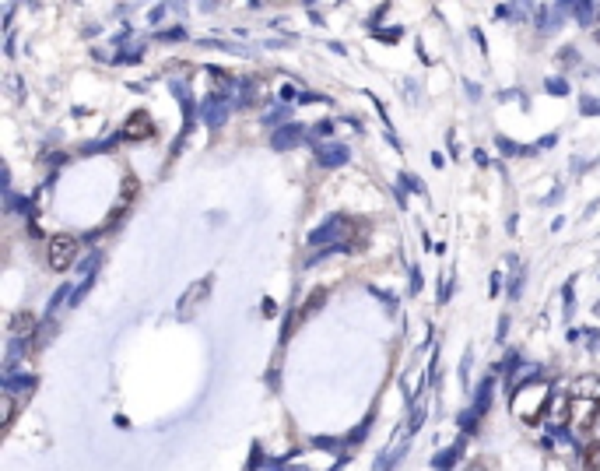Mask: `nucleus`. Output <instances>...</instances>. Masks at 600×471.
Returning a JSON list of instances; mask_svg holds the SVG:
<instances>
[{
    "instance_id": "1",
    "label": "nucleus",
    "mask_w": 600,
    "mask_h": 471,
    "mask_svg": "<svg viewBox=\"0 0 600 471\" xmlns=\"http://www.w3.org/2000/svg\"><path fill=\"white\" fill-rule=\"evenodd\" d=\"M78 240L74 235H67V232H60V235H53L50 240V247H46V264L53 268V271H67L71 264H74V257H78Z\"/></svg>"
},
{
    "instance_id": "2",
    "label": "nucleus",
    "mask_w": 600,
    "mask_h": 471,
    "mask_svg": "<svg viewBox=\"0 0 600 471\" xmlns=\"http://www.w3.org/2000/svg\"><path fill=\"white\" fill-rule=\"evenodd\" d=\"M232 99L228 95H221V92H214V95H207L200 106H197V116L207 123V127H225V120H228V106Z\"/></svg>"
},
{
    "instance_id": "3",
    "label": "nucleus",
    "mask_w": 600,
    "mask_h": 471,
    "mask_svg": "<svg viewBox=\"0 0 600 471\" xmlns=\"http://www.w3.org/2000/svg\"><path fill=\"white\" fill-rule=\"evenodd\" d=\"M302 141H309V127H298V123H284V127H277L270 134V148L274 151H291Z\"/></svg>"
},
{
    "instance_id": "4",
    "label": "nucleus",
    "mask_w": 600,
    "mask_h": 471,
    "mask_svg": "<svg viewBox=\"0 0 600 471\" xmlns=\"http://www.w3.org/2000/svg\"><path fill=\"white\" fill-rule=\"evenodd\" d=\"M123 141H148V137H155V120L144 113V109H137V113H130V120L123 123V134H120Z\"/></svg>"
},
{
    "instance_id": "5",
    "label": "nucleus",
    "mask_w": 600,
    "mask_h": 471,
    "mask_svg": "<svg viewBox=\"0 0 600 471\" xmlns=\"http://www.w3.org/2000/svg\"><path fill=\"white\" fill-rule=\"evenodd\" d=\"M313 155H316V162H320L323 169H341V165H348L351 148H348V144L330 141V144H316V148H313Z\"/></svg>"
},
{
    "instance_id": "6",
    "label": "nucleus",
    "mask_w": 600,
    "mask_h": 471,
    "mask_svg": "<svg viewBox=\"0 0 600 471\" xmlns=\"http://www.w3.org/2000/svg\"><path fill=\"white\" fill-rule=\"evenodd\" d=\"M344 225H348V221H344L341 214H330V218H327L323 225H316V228L309 232V240H306V243H309V247H323V243H334L337 235H341V228H344Z\"/></svg>"
},
{
    "instance_id": "7",
    "label": "nucleus",
    "mask_w": 600,
    "mask_h": 471,
    "mask_svg": "<svg viewBox=\"0 0 600 471\" xmlns=\"http://www.w3.org/2000/svg\"><path fill=\"white\" fill-rule=\"evenodd\" d=\"M211 282H214V278L207 275V278H200L197 285H190V289H186V296H183V303H179V310H176V313H179V320H190L193 303H204V296L211 292Z\"/></svg>"
},
{
    "instance_id": "8",
    "label": "nucleus",
    "mask_w": 600,
    "mask_h": 471,
    "mask_svg": "<svg viewBox=\"0 0 600 471\" xmlns=\"http://www.w3.org/2000/svg\"><path fill=\"white\" fill-rule=\"evenodd\" d=\"M463 446H467V439H456L453 446H446V450H439V453L432 457V467H435V471H449V467L456 464V457L463 453Z\"/></svg>"
},
{
    "instance_id": "9",
    "label": "nucleus",
    "mask_w": 600,
    "mask_h": 471,
    "mask_svg": "<svg viewBox=\"0 0 600 471\" xmlns=\"http://www.w3.org/2000/svg\"><path fill=\"white\" fill-rule=\"evenodd\" d=\"M491 394H495V380L488 376V380H481V387H477V394H474V411H477V415H484V411L491 408Z\"/></svg>"
},
{
    "instance_id": "10",
    "label": "nucleus",
    "mask_w": 600,
    "mask_h": 471,
    "mask_svg": "<svg viewBox=\"0 0 600 471\" xmlns=\"http://www.w3.org/2000/svg\"><path fill=\"white\" fill-rule=\"evenodd\" d=\"M575 397H589V401H600V380L596 376H582L575 383Z\"/></svg>"
},
{
    "instance_id": "11",
    "label": "nucleus",
    "mask_w": 600,
    "mask_h": 471,
    "mask_svg": "<svg viewBox=\"0 0 600 471\" xmlns=\"http://www.w3.org/2000/svg\"><path fill=\"white\" fill-rule=\"evenodd\" d=\"M323 303H327V289H313V292H309V299H306V306H302V313H298V320L313 317V313H316Z\"/></svg>"
},
{
    "instance_id": "12",
    "label": "nucleus",
    "mask_w": 600,
    "mask_h": 471,
    "mask_svg": "<svg viewBox=\"0 0 600 471\" xmlns=\"http://www.w3.org/2000/svg\"><path fill=\"white\" fill-rule=\"evenodd\" d=\"M288 116H291V106L284 102V106H274L270 113H263V123H267V127H284Z\"/></svg>"
},
{
    "instance_id": "13",
    "label": "nucleus",
    "mask_w": 600,
    "mask_h": 471,
    "mask_svg": "<svg viewBox=\"0 0 600 471\" xmlns=\"http://www.w3.org/2000/svg\"><path fill=\"white\" fill-rule=\"evenodd\" d=\"M36 387V376L32 373H25V376H8L4 380V390L8 394H15V390H32Z\"/></svg>"
},
{
    "instance_id": "14",
    "label": "nucleus",
    "mask_w": 600,
    "mask_h": 471,
    "mask_svg": "<svg viewBox=\"0 0 600 471\" xmlns=\"http://www.w3.org/2000/svg\"><path fill=\"white\" fill-rule=\"evenodd\" d=\"M11 331H15L18 338H22V334H32V331H36V317H32V313H18V317L11 320Z\"/></svg>"
},
{
    "instance_id": "15",
    "label": "nucleus",
    "mask_w": 600,
    "mask_h": 471,
    "mask_svg": "<svg viewBox=\"0 0 600 471\" xmlns=\"http://www.w3.org/2000/svg\"><path fill=\"white\" fill-rule=\"evenodd\" d=\"M25 348H29V341H25V338H15V341H11V348H8V369H15V366L22 362Z\"/></svg>"
},
{
    "instance_id": "16",
    "label": "nucleus",
    "mask_w": 600,
    "mask_h": 471,
    "mask_svg": "<svg viewBox=\"0 0 600 471\" xmlns=\"http://www.w3.org/2000/svg\"><path fill=\"white\" fill-rule=\"evenodd\" d=\"M523 282H526V268H519V264H516L512 282H509V299H519V296H523Z\"/></svg>"
},
{
    "instance_id": "17",
    "label": "nucleus",
    "mask_w": 600,
    "mask_h": 471,
    "mask_svg": "<svg viewBox=\"0 0 600 471\" xmlns=\"http://www.w3.org/2000/svg\"><path fill=\"white\" fill-rule=\"evenodd\" d=\"M568 11H572V15L579 18V25H589V22H593V11H596V8H593V4H579V0H575V4H568Z\"/></svg>"
},
{
    "instance_id": "18",
    "label": "nucleus",
    "mask_w": 600,
    "mask_h": 471,
    "mask_svg": "<svg viewBox=\"0 0 600 471\" xmlns=\"http://www.w3.org/2000/svg\"><path fill=\"white\" fill-rule=\"evenodd\" d=\"M330 134H334V123H330V120H320V123L309 130V144L316 148V141H323V137H330Z\"/></svg>"
},
{
    "instance_id": "19",
    "label": "nucleus",
    "mask_w": 600,
    "mask_h": 471,
    "mask_svg": "<svg viewBox=\"0 0 600 471\" xmlns=\"http://www.w3.org/2000/svg\"><path fill=\"white\" fill-rule=\"evenodd\" d=\"M456 422H460V429H463V436H470V432L477 429V422H481V415H477L474 408H467V411H463V415H460Z\"/></svg>"
},
{
    "instance_id": "20",
    "label": "nucleus",
    "mask_w": 600,
    "mask_h": 471,
    "mask_svg": "<svg viewBox=\"0 0 600 471\" xmlns=\"http://www.w3.org/2000/svg\"><path fill=\"white\" fill-rule=\"evenodd\" d=\"M544 92L547 95H568V81L565 78H547L544 81Z\"/></svg>"
},
{
    "instance_id": "21",
    "label": "nucleus",
    "mask_w": 600,
    "mask_h": 471,
    "mask_svg": "<svg viewBox=\"0 0 600 471\" xmlns=\"http://www.w3.org/2000/svg\"><path fill=\"white\" fill-rule=\"evenodd\" d=\"M344 443H348V439H334V436H316V439H313V446H320V450H330V453H337Z\"/></svg>"
},
{
    "instance_id": "22",
    "label": "nucleus",
    "mask_w": 600,
    "mask_h": 471,
    "mask_svg": "<svg viewBox=\"0 0 600 471\" xmlns=\"http://www.w3.org/2000/svg\"><path fill=\"white\" fill-rule=\"evenodd\" d=\"M267 460H263V446L260 443H253V450H249V460H246V471H260Z\"/></svg>"
},
{
    "instance_id": "23",
    "label": "nucleus",
    "mask_w": 600,
    "mask_h": 471,
    "mask_svg": "<svg viewBox=\"0 0 600 471\" xmlns=\"http://www.w3.org/2000/svg\"><path fill=\"white\" fill-rule=\"evenodd\" d=\"M67 296H71V285H60V289L53 292V299H50V306H46V317H53V313H57V306H60V303H64Z\"/></svg>"
},
{
    "instance_id": "24",
    "label": "nucleus",
    "mask_w": 600,
    "mask_h": 471,
    "mask_svg": "<svg viewBox=\"0 0 600 471\" xmlns=\"http://www.w3.org/2000/svg\"><path fill=\"white\" fill-rule=\"evenodd\" d=\"M369 429H372V415H365V422H358V425L348 432V443H362V436H365Z\"/></svg>"
},
{
    "instance_id": "25",
    "label": "nucleus",
    "mask_w": 600,
    "mask_h": 471,
    "mask_svg": "<svg viewBox=\"0 0 600 471\" xmlns=\"http://www.w3.org/2000/svg\"><path fill=\"white\" fill-rule=\"evenodd\" d=\"M579 113H582V116H600V99L582 95V99H579Z\"/></svg>"
},
{
    "instance_id": "26",
    "label": "nucleus",
    "mask_w": 600,
    "mask_h": 471,
    "mask_svg": "<svg viewBox=\"0 0 600 471\" xmlns=\"http://www.w3.org/2000/svg\"><path fill=\"white\" fill-rule=\"evenodd\" d=\"M99 261H102V254H99V250H92V254H88V261L81 264V275H85V278H95V268H99Z\"/></svg>"
},
{
    "instance_id": "27",
    "label": "nucleus",
    "mask_w": 600,
    "mask_h": 471,
    "mask_svg": "<svg viewBox=\"0 0 600 471\" xmlns=\"http://www.w3.org/2000/svg\"><path fill=\"white\" fill-rule=\"evenodd\" d=\"M421 422H425V408H421L418 401H411V432H418Z\"/></svg>"
},
{
    "instance_id": "28",
    "label": "nucleus",
    "mask_w": 600,
    "mask_h": 471,
    "mask_svg": "<svg viewBox=\"0 0 600 471\" xmlns=\"http://www.w3.org/2000/svg\"><path fill=\"white\" fill-rule=\"evenodd\" d=\"M586 471H600V443H593L586 450Z\"/></svg>"
},
{
    "instance_id": "29",
    "label": "nucleus",
    "mask_w": 600,
    "mask_h": 471,
    "mask_svg": "<svg viewBox=\"0 0 600 471\" xmlns=\"http://www.w3.org/2000/svg\"><path fill=\"white\" fill-rule=\"evenodd\" d=\"M372 36H376V39H383V43H397V39H400V36H404V32H400V29H397V25H393V29H376V32H372Z\"/></svg>"
},
{
    "instance_id": "30",
    "label": "nucleus",
    "mask_w": 600,
    "mask_h": 471,
    "mask_svg": "<svg viewBox=\"0 0 600 471\" xmlns=\"http://www.w3.org/2000/svg\"><path fill=\"white\" fill-rule=\"evenodd\" d=\"M498 148H502V155H526V148H523V144L505 141V137H498Z\"/></svg>"
},
{
    "instance_id": "31",
    "label": "nucleus",
    "mask_w": 600,
    "mask_h": 471,
    "mask_svg": "<svg viewBox=\"0 0 600 471\" xmlns=\"http://www.w3.org/2000/svg\"><path fill=\"white\" fill-rule=\"evenodd\" d=\"M369 292H372V296H379L386 310H397V306H400V299H397V296H390V292H383V289H369Z\"/></svg>"
},
{
    "instance_id": "32",
    "label": "nucleus",
    "mask_w": 600,
    "mask_h": 471,
    "mask_svg": "<svg viewBox=\"0 0 600 471\" xmlns=\"http://www.w3.org/2000/svg\"><path fill=\"white\" fill-rule=\"evenodd\" d=\"M561 296H565V320H572V313H575V299H572V282L565 285V292H561Z\"/></svg>"
},
{
    "instance_id": "33",
    "label": "nucleus",
    "mask_w": 600,
    "mask_h": 471,
    "mask_svg": "<svg viewBox=\"0 0 600 471\" xmlns=\"http://www.w3.org/2000/svg\"><path fill=\"white\" fill-rule=\"evenodd\" d=\"M495 15H498L502 22H505V18L512 22V15H519V8H516V4H498V8H495Z\"/></svg>"
},
{
    "instance_id": "34",
    "label": "nucleus",
    "mask_w": 600,
    "mask_h": 471,
    "mask_svg": "<svg viewBox=\"0 0 600 471\" xmlns=\"http://www.w3.org/2000/svg\"><path fill=\"white\" fill-rule=\"evenodd\" d=\"M158 39L162 43H176V39H186V32L183 29H169V32H158Z\"/></svg>"
},
{
    "instance_id": "35",
    "label": "nucleus",
    "mask_w": 600,
    "mask_h": 471,
    "mask_svg": "<svg viewBox=\"0 0 600 471\" xmlns=\"http://www.w3.org/2000/svg\"><path fill=\"white\" fill-rule=\"evenodd\" d=\"M470 355H474V352L467 348V352H463V362H460V380H463V383L470 380Z\"/></svg>"
},
{
    "instance_id": "36",
    "label": "nucleus",
    "mask_w": 600,
    "mask_h": 471,
    "mask_svg": "<svg viewBox=\"0 0 600 471\" xmlns=\"http://www.w3.org/2000/svg\"><path fill=\"white\" fill-rule=\"evenodd\" d=\"M400 183H404L407 190H414V193H421V183H418V179H414L411 172H400Z\"/></svg>"
},
{
    "instance_id": "37",
    "label": "nucleus",
    "mask_w": 600,
    "mask_h": 471,
    "mask_svg": "<svg viewBox=\"0 0 600 471\" xmlns=\"http://www.w3.org/2000/svg\"><path fill=\"white\" fill-rule=\"evenodd\" d=\"M421 292V268H411V296Z\"/></svg>"
},
{
    "instance_id": "38",
    "label": "nucleus",
    "mask_w": 600,
    "mask_h": 471,
    "mask_svg": "<svg viewBox=\"0 0 600 471\" xmlns=\"http://www.w3.org/2000/svg\"><path fill=\"white\" fill-rule=\"evenodd\" d=\"M298 102H330V99H323L316 92H298Z\"/></svg>"
},
{
    "instance_id": "39",
    "label": "nucleus",
    "mask_w": 600,
    "mask_h": 471,
    "mask_svg": "<svg viewBox=\"0 0 600 471\" xmlns=\"http://www.w3.org/2000/svg\"><path fill=\"white\" fill-rule=\"evenodd\" d=\"M498 285H502V271H491V296H498Z\"/></svg>"
},
{
    "instance_id": "40",
    "label": "nucleus",
    "mask_w": 600,
    "mask_h": 471,
    "mask_svg": "<svg viewBox=\"0 0 600 471\" xmlns=\"http://www.w3.org/2000/svg\"><path fill=\"white\" fill-rule=\"evenodd\" d=\"M505 331H509V317L498 320V341H505Z\"/></svg>"
},
{
    "instance_id": "41",
    "label": "nucleus",
    "mask_w": 600,
    "mask_h": 471,
    "mask_svg": "<svg viewBox=\"0 0 600 471\" xmlns=\"http://www.w3.org/2000/svg\"><path fill=\"white\" fill-rule=\"evenodd\" d=\"M281 99H298V92H295L291 85H284V88H281Z\"/></svg>"
},
{
    "instance_id": "42",
    "label": "nucleus",
    "mask_w": 600,
    "mask_h": 471,
    "mask_svg": "<svg viewBox=\"0 0 600 471\" xmlns=\"http://www.w3.org/2000/svg\"><path fill=\"white\" fill-rule=\"evenodd\" d=\"M393 197H397V204H400V207H407V197H404V190H400V186H393Z\"/></svg>"
},
{
    "instance_id": "43",
    "label": "nucleus",
    "mask_w": 600,
    "mask_h": 471,
    "mask_svg": "<svg viewBox=\"0 0 600 471\" xmlns=\"http://www.w3.org/2000/svg\"><path fill=\"white\" fill-rule=\"evenodd\" d=\"M467 471H488V464H484V460H470Z\"/></svg>"
},
{
    "instance_id": "44",
    "label": "nucleus",
    "mask_w": 600,
    "mask_h": 471,
    "mask_svg": "<svg viewBox=\"0 0 600 471\" xmlns=\"http://www.w3.org/2000/svg\"><path fill=\"white\" fill-rule=\"evenodd\" d=\"M288 471H302V467H288Z\"/></svg>"
},
{
    "instance_id": "45",
    "label": "nucleus",
    "mask_w": 600,
    "mask_h": 471,
    "mask_svg": "<svg viewBox=\"0 0 600 471\" xmlns=\"http://www.w3.org/2000/svg\"><path fill=\"white\" fill-rule=\"evenodd\" d=\"M596 310H600V306H596Z\"/></svg>"
}]
</instances>
